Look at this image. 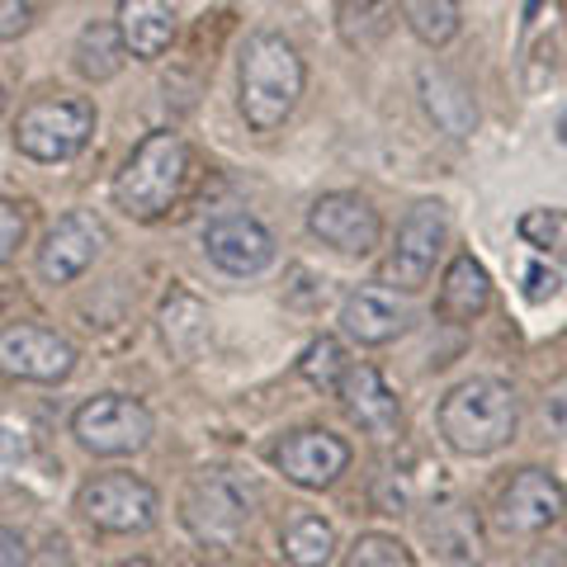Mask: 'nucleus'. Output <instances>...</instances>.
<instances>
[{
    "label": "nucleus",
    "mask_w": 567,
    "mask_h": 567,
    "mask_svg": "<svg viewBox=\"0 0 567 567\" xmlns=\"http://www.w3.org/2000/svg\"><path fill=\"white\" fill-rule=\"evenodd\" d=\"M308 85V66L298 58V48L284 33H256L241 48L237 66V91H241V118L256 133H275L289 123Z\"/></svg>",
    "instance_id": "f257e3e1"
},
{
    "label": "nucleus",
    "mask_w": 567,
    "mask_h": 567,
    "mask_svg": "<svg viewBox=\"0 0 567 567\" xmlns=\"http://www.w3.org/2000/svg\"><path fill=\"white\" fill-rule=\"evenodd\" d=\"M516 425H520L516 388L487 374L464 379L440 402V435H445V445L454 454H468V458L506 450L516 440Z\"/></svg>",
    "instance_id": "f03ea898"
},
{
    "label": "nucleus",
    "mask_w": 567,
    "mask_h": 567,
    "mask_svg": "<svg viewBox=\"0 0 567 567\" xmlns=\"http://www.w3.org/2000/svg\"><path fill=\"white\" fill-rule=\"evenodd\" d=\"M189 181V147L181 133H147L114 175V204L137 223L166 218Z\"/></svg>",
    "instance_id": "7ed1b4c3"
},
{
    "label": "nucleus",
    "mask_w": 567,
    "mask_h": 567,
    "mask_svg": "<svg viewBox=\"0 0 567 567\" xmlns=\"http://www.w3.org/2000/svg\"><path fill=\"white\" fill-rule=\"evenodd\" d=\"M260 492L237 468H199L181 496V520L204 548H237L256 520Z\"/></svg>",
    "instance_id": "20e7f679"
},
{
    "label": "nucleus",
    "mask_w": 567,
    "mask_h": 567,
    "mask_svg": "<svg viewBox=\"0 0 567 567\" xmlns=\"http://www.w3.org/2000/svg\"><path fill=\"white\" fill-rule=\"evenodd\" d=\"M95 133V104L85 95H43L14 118V147L39 166H62L85 152Z\"/></svg>",
    "instance_id": "39448f33"
},
{
    "label": "nucleus",
    "mask_w": 567,
    "mask_h": 567,
    "mask_svg": "<svg viewBox=\"0 0 567 567\" xmlns=\"http://www.w3.org/2000/svg\"><path fill=\"white\" fill-rule=\"evenodd\" d=\"M71 435H76V445L85 454L123 458V454L147 450L152 412L137 398H128V393H100V398L76 406V416H71Z\"/></svg>",
    "instance_id": "423d86ee"
},
{
    "label": "nucleus",
    "mask_w": 567,
    "mask_h": 567,
    "mask_svg": "<svg viewBox=\"0 0 567 567\" xmlns=\"http://www.w3.org/2000/svg\"><path fill=\"white\" fill-rule=\"evenodd\" d=\"M76 511L104 535H147L162 516V496L137 473H100L81 487Z\"/></svg>",
    "instance_id": "0eeeda50"
},
{
    "label": "nucleus",
    "mask_w": 567,
    "mask_h": 567,
    "mask_svg": "<svg viewBox=\"0 0 567 567\" xmlns=\"http://www.w3.org/2000/svg\"><path fill=\"white\" fill-rule=\"evenodd\" d=\"M445 237H450V208L440 199H421L402 218L398 241H393V251H388V284H398L402 293L425 289L440 251H445Z\"/></svg>",
    "instance_id": "6e6552de"
},
{
    "label": "nucleus",
    "mask_w": 567,
    "mask_h": 567,
    "mask_svg": "<svg viewBox=\"0 0 567 567\" xmlns=\"http://www.w3.org/2000/svg\"><path fill=\"white\" fill-rule=\"evenodd\" d=\"M0 369L24 383H66L76 374V346L52 327L20 322L0 331Z\"/></svg>",
    "instance_id": "1a4fd4ad"
},
{
    "label": "nucleus",
    "mask_w": 567,
    "mask_h": 567,
    "mask_svg": "<svg viewBox=\"0 0 567 567\" xmlns=\"http://www.w3.org/2000/svg\"><path fill=\"white\" fill-rule=\"evenodd\" d=\"M563 516H567V492L558 477L544 468H520L502 487V496H496V525L520 539L544 535V529H554Z\"/></svg>",
    "instance_id": "9d476101"
},
{
    "label": "nucleus",
    "mask_w": 567,
    "mask_h": 567,
    "mask_svg": "<svg viewBox=\"0 0 567 567\" xmlns=\"http://www.w3.org/2000/svg\"><path fill=\"white\" fill-rule=\"evenodd\" d=\"M308 233L341 256H369L383 237V223H379V208L364 194L336 189L308 208Z\"/></svg>",
    "instance_id": "9b49d317"
},
{
    "label": "nucleus",
    "mask_w": 567,
    "mask_h": 567,
    "mask_svg": "<svg viewBox=\"0 0 567 567\" xmlns=\"http://www.w3.org/2000/svg\"><path fill=\"white\" fill-rule=\"evenodd\" d=\"M275 468L289 477L293 487L322 492L350 468V445L341 435L322 431V425H303V431H289L275 445Z\"/></svg>",
    "instance_id": "f8f14e48"
},
{
    "label": "nucleus",
    "mask_w": 567,
    "mask_h": 567,
    "mask_svg": "<svg viewBox=\"0 0 567 567\" xmlns=\"http://www.w3.org/2000/svg\"><path fill=\"white\" fill-rule=\"evenodd\" d=\"M204 251L223 275L251 279L260 270H270L275 237L260 218H251V213H218V218L204 227Z\"/></svg>",
    "instance_id": "ddd939ff"
},
{
    "label": "nucleus",
    "mask_w": 567,
    "mask_h": 567,
    "mask_svg": "<svg viewBox=\"0 0 567 567\" xmlns=\"http://www.w3.org/2000/svg\"><path fill=\"white\" fill-rule=\"evenodd\" d=\"M104 246H110V233H104V223L95 218V213H85V208L66 213V218L52 223V233L39 246V275H43V284L81 279L100 260Z\"/></svg>",
    "instance_id": "4468645a"
},
{
    "label": "nucleus",
    "mask_w": 567,
    "mask_h": 567,
    "mask_svg": "<svg viewBox=\"0 0 567 567\" xmlns=\"http://www.w3.org/2000/svg\"><path fill=\"white\" fill-rule=\"evenodd\" d=\"M336 398H341L346 416L374 440H398L402 435V402L383 383L374 364H346V374L336 379Z\"/></svg>",
    "instance_id": "2eb2a0df"
},
{
    "label": "nucleus",
    "mask_w": 567,
    "mask_h": 567,
    "mask_svg": "<svg viewBox=\"0 0 567 567\" xmlns=\"http://www.w3.org/2000/svg\"><path fill=\"white\" fill-rule=\"evenodd\" d=\"M412 327V312L393 289H379V284H364L341 303V331L360 346H388Z\"/></svg>",
    "instance_id": "dca6fc26"
},
{
    "label": "nucleus",
    "mask_w": 567,
    "mask_h": 567,
    "mask_svg": "<svg viewBox=\"0 0 567 567\" xmlns=\"http://www.w3.org/2000/svg\"><path fill=\"white\" fill-rule=\"evenodd\" d=\"M114 29H118L128 58L156 62L175 39V6L171 0H118Z\"/></svg>",
    "instance_id": "f3484780"
},
{
    "label": "nucleus",
    "mask_w": 567,
    "mask_h": 567,
    "mask_svg": "<svg viewBox=\"0 0 567 567\" xmlns=\"http://www.w3.org/2000/svg\"><path fill=\"white\" fill-rule=\"evenodd\" d=\"M487 303H492V279L483 270V260L468 256V251H458L445 265V279H440V293H435L440 322H454V327L477 322V317L487 312Z\"/></svg>",
    "instance_id": "a211bd4d"
},
{
    "label": "nucleus",
    "mask_w": 567,
    "mask_h": 567,
    "mask_svg": "<svg viewBox=\"0 0 567 567\" xmlns=\"http://www.w3.org/2000/svg\"><path fill=\"white\" fill-rule=\"evenodd\" d=\"M416 91H421V104L425 114H431V123L440 133L450 137H468L477 128V104H473V91L458 76H450V71L440 66H421L416 71Z\"/></svg>",
    "instance_id": "6ab92c4d"
},
{
    "label": "nucleus",
    "mask_w": 567,
    "mask_h": 567,
    "mask_svg": "<svg viewBox=\"0 0 567 567\" xmlns=\"http://www.w3.org/2000/svg\"><path fill=\"white\" fill-rule=\"evenodd\" d=\"M425 539L435 544V554L454 567H477L483 563V525L464 502L435 506V516L425 520Z\"/></svg>",
    "instance_id": "aec40b11"
},
{
    "label": "nucleus",
    "mask_w": 567,
    "mask_h": 567,
    "mask_svg": "<svg viewBox=\"0 0 567 567\" xmlns=\"http://www.w3.org/2000/svg\"><path fill=\"white\" fill-rule=\"evenodd\" d=\"M279 548L293 567H327L336 554V525L317 511H298V516L279 529Z\"/></svg>",
    "instance_id": "412c9836"
},
{
    "label": "nucleus",
    "mask_w": 567,
    "mask_h": 567,
    "mask_svg": "<svg viewBox=\"0 0 567 567\" xmlns=\"http://www.w3.org/2000/svg\"><path fill=\"white\" fill-rule=\"evenodd\" d=\"M123 58H128V52H123V39L114 24H85L76 39V52H71V62H76L85 81H114Z\"/></svg>",
    "instance_id": "4be33fe9"
},
{
    "label": "nucleus",
    "mask_w": 567,
    "mask_h": 567,
    "mask_svg": "<svg viewBox=\"0 0 567 567\" xmlns=\"http://www.w3.org/2000/svg\"><path fill=\"white\" fill-rule=\"evenodd\" d=\"M336 29H341V39L350 48H379L388 39V29H393V10L383 6V0H341V10H336Z\"/></svg>",
    "instance_id": "5701e85b"
},
{
    "label": "nucleus",
    "mask_w": 567,
    "mask_h": 567,
    "mask_svg": "<svg viewBox=\"0 0 567 567\" xmlns=\"http://www.w3.org/2000/svg\"><path fill=\"white\" fill-rule=\"evenodd\" d=\"M398 10L425 48H445L458 33V0H398Z\"/></svg>",
    "instance_id": "b1692460"
},
{
    "label": "nucleus",
    "mask_w": 567,
    "mask_h": 567,
    "mask_svg": "<svg viewBox=\"0 0 567 567\" xmlns=\"http://www.w3.org/2000/svg\"><path fill=\"white\" fill-rule=\"evenodd\" d=\"M162 331H166V346L181 354V360H189V354L204 346V336H208V312L194 303L189 293H175L171 303L162 308Z\"/></svg>",
    "instance_id": "393cba45"
},
{
    "label": "nucleus",
    "mask_w": 567,
    "mask_h": 567,
    "mask_svg": "<svg viewBox=\"0 0 567 567\" xmlns=\"http://www.w3.org/2000/svg\"><path fill=\"white\" fill-rule=\"evenodd\" d=\"M346 567H416V558L398 535H379L374 529V535H360L350 544Z\"/></svg>",
    "instance_id": "a878e982"
},
{
    "label": "nucleus",
    "mask_w": 567,
    "mask_h": 567,
    "mask_svg": "<svg viewBox=\"0 0 567 567\" xmlns=\"http://www.w3.org/2000/svg\"><path fill=\"white\" fill-rule=\"evenodd\" d=\"M520 237L529 246H539V251H554L567 260V213L558 208H535L520 218Z\"/></svg>",
    "instance_id": "bb28decb"
},
{
    "label": "nucleus",
    "mask_w": 567,
    "mask_h": 567,
    "mask_svg": "<svg viewBox=\"0 0 567 567\" xmlns=\"http://www.w3.org/2000/svg\"><path fill=\"white\" fill-rule=\"evenodd\" d=\"M346 364H350L346 350L322 336V341H312V346L303 350V360H298V374H303L312 388H336V379L346 374Z\"/></svg>",
    "instance_id": "cd10ccee"
},
{
    "label": "nucleus",
    "mask_w": 567,
    "mask_h": 567,
    "mask_svg": "<svg viewBox=\"0 0 567 567\" xmlns=\"http://www.w3.org/2000/svg\"><path fill=\"white\" fill-rule=\"evenodd\" d=\"M24 237H29V208L14 204V199H0V270L14 260Z\"/></svg>",
    "instance_id": "c85d7f7f"
},
{
    "label": "nucleus",
    "mask_w": 567,
    "mask_h": 567,
    "mask_svg": "<svg viewBox=\"0 0 567 567\" xmlns=\"http://www.w3.org/2000/svg\"><path fill=\"white\" fill-rule=\"evenodd\" d=\"M33 24V0H0V43L20 39Z\"/></svg>",
    "instance_id": "c756f323"
},
{
    "label": "nucleus",
    "mask_w": 567,
    "mask_h": 567,
    "mask_svg": "<svg viewBox=\"0 0 567 567\" xmlns=\"http://www.w3.org/2000/svg\"><path fill=\"white\" fill-rule=\"evenodd\" d=\"M544 425H548L554 435H563V440H567V379H563V383H554V388L544 393Z\"/></svg>",
    "instance_id": "7c9ffc66"
},
{
    "label": "nucleus",
    "mask_w": 567,
    "mask_h": 567,
    "mask_svg": "<svg viewBox=\"0 0 567 567\" xmlns=\"http://www.w3.org/2000/svg\"><path fill=\"white\" fill-rule=\"evenodd\" d=\"M525 293L535 298V303L554 298V293H558V275H554V270H544V265H529V270H525Z\"/></svg>",
    "instance_id": "2f4dec72"
},
{
    "label": "nucleus",
    "mask_w": 567,
    "mask_h": 567,
    "mask_svg": "<svg viewBox=\"0 0 567 567\" xmlns=\"http://www.w3.org/2000/svg\"><path fill=\"white\" fill-rule=\"evenodd\" d=\"M29 563V548L14 529H0V567H24Z\"/></svg>",
    "instance_id": "473e14b6"
},
{
    "label": "nucleus",
    "mask_w": 567,
    "mask_h": 567,
    "mask_svg": "<svg viewBox=\"0 0 567 567\" xmlns=\"http://www.w3.org/2000/svg\"><path fill=\"white\" fill-rule=\"evenodd\" d=\"M520 567H567V548H539V554H529Z\"/></svg>",
    "instance_id": "72a5a7b5"
},
{
    "label": "nucleus",
    "mask_w": 567,
    "mask_h": 567,
    "mask_svg": "<svg viewBox=\"0 0 567 567\" xmlns=\"http://www.w3.org/2000/svg\"><path fill=\"white\" fill-rule=\"evenodd\" d=\"M114 567H156L152 558H123V563H114Z\"/></svg>",
    "instance_id": "f704fd0d"
},
{
    "label": "nucleus",
    "mask_w": 567,
    "mask_h": 567,
    "mask_svg": "<svg viewBox=\"0 0 567 567\" xmlns=\"http://www.w3.org/2000/svg\"><path fill=\"white\" fill-rule=\"evenodd\" d=\"M558 137L567 142V110H563V118H558Z\"/></svg>",
    "instance_id": "c9c22d12"
},
{
    "label": "nucleus",
    "mask_w": 567,
    "mask_h": 567,
    "mask_svg": "<svg viewBox=\"0 0 567 567\" xmlns=\"http://www.w3.org/2000/svg\"><path fill=\"white\" fill-rule=\"evenodd\" d=\"M0 114H6V85H0Z\"/></svg>",
    "instance_id": "e433bc0d"
},
{
    "label": "nucleus",
    "mask_w": 567,
    "mask_h": 567,
    "mask_svg": "<svg viewBox=\"0 0 567 567\" xmlns=\"http://www.w3.org/2000/svg\"><path fill=\"white\" fill-rule=\"evenodd\" d=\"M199 567H204V563H199ZM208 567H218V563H208Z\"/></svg>",
    "instance_id": "4c0bfd02"
}]
</instances>
